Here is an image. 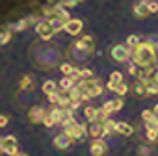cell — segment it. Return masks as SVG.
<instances>
[{"label":"cell","mask_w":158,"mask_h":156,"mask_svg":"<svg viewBox=\"0 0 158 156\" xmlns=\"http://www.w3.org/2000/svg\"><path fill=\"white\" fill-rule=\"evenodd\" d=\"M156 47H158V41L141 39L134 48H130V61H134L138 67H154L158 63Z\"/></svg>","instance_id":"cell-1"},{"label":"cell","mask_w":158,"mask_h":156,"mask_svg":"<svg viewBox=\"0 0 158 156\" xmlns=\"http://www.w3.org/2000/svg\"><path fill=\"white\" fill-rule=\"evenodd\" d=\"M61 126H63V132L71 138L73 143H80V141H84L86 136H88V126H86V125H80V123H76L74 117H71V119H69L67 123H63Z\"/></svg>","instance_id":"cell-2"},{"label":"cell","mask_w":158,"mask_h":156,"mask_svg":"<svg viewBox=\"0 0 158 156\" xmlns=\"http://www.w3.org/2000/svg\"><path fill=\"white\" fill-rule=\"evenodd\" d=\"M76 84L80 86V89H82L86 101H91V99L102 95V82H101V78L91 76V78H86V80H78Z\"/></svg>","instance_id":"cell-3"},{"label":"cell","mask_w":158,"mask_h":156,"mask_svg":"<svg viewBox=\"0 0 158 156\" xmlns=\"http://www.w3.org/2000/svg\"><path fill=\"white\" fill-rule=\"evenodd\" d=\"M93 50H95V39L91 35H84L80 39H76L74 45H73V52H74V58L76 60L88 58Z\"/></svg>","instance_id":"cell-4"},{"label":"cell","mask_w":158,"mask_h":156,"mask_svg":"<svg viewBox=\"0 0 158 156\" xmlns=\"http://www.w3.org/2000/svg\"><path fill=\"white\" fill-rule=\"evenodd\" d=\"M35 34L43 39V41H50L54 35H56V32H54V28H52V24H50V21L48 19H39L37 23H35Z\"/></svg>","instance_id":"cell-5"},{"label":"cell","mask_w":158,"mask_h":156,"mask_svg":"<svg viewBox=\"0 0 158 156\" xmlns=\"http://www.w3.org/2000/svg\"><path fill=\"white\" fill-rule=\"evenodd\" d=\"M110 54H112V60L117 63H127L130 60V48L127 45H114L110 48Z\"/></svg>","instance_id":"cell-6"},{"label":"cell","mask_w":158,"mask_h":156,"mask_svg":"<svg viewBox=\"0 0 158 156\" xmlns=\"http://www.w3.org/2000/svg\"><path fill=\"white\" fill-rule=\"evenodd\" d=\"M0 152L8 156H13L17 152V138L15 136H4L0 138Z\"/></svg>","instance_id":"cell-7"},{"label":"cell","mask_w":158,"mask_h":156,"mask_svg":"<svg viewBox=\"0 0 158 156\" xmlns=\"http://www.w3.org/2000/svg\"><path fill=\"white\" fill-rule=\"evenodd\" d=\"M89 154L91 156H106L108 154V143L104 141V138H95L89 143Z\"/></svg>","instance_id":"cell-8"},{"label":"cell","mask_w":158,"mask_h":156,"mask_svg":"<svg viewBox=\"0 0 158 156\" xmlns=\"http://www.w3.org/2000/svg\"><path fill=\"white\" fill-rule=\"evenodd\" d=\"M82 30H84V23H82V19H69L67 23H65V26H63V32L65 34H69V35H78V34H82Z\"/></svg>","instance_id":"cell-9"},{"label":"cell","mask_w":158,"mask_h":156,"mask_svg":"<svg viewBox=\"0 0 158 156\" xmlns=\"http://www.w3.org/2000/svg\"><path fill=\"white\" fill-rule=\"evenodd\" d=\"M71 138L65 134V132H61V134H58L54 139H52V145H54V149H58V150H65V149H69L71 147Z\"/></svg>","instance_id":"cell-10"},{"label":"cell","mask_w":158,"mask_h":156,"mask_svg":"<svg viewBox=\"0 0 158 156\" xmlns=\"http://www.w3.org/2000/svg\"><path fill=\"white\" fill-rule=\"evenodd\" d=\"M45 112H47V110H45L43 106H34V108H30V112H28V119H30V123H34V125H41Z\"/></svg>","instance_id":"cell-11"},{"label":"cell","mask_w":158,"mask_h":156,"mask_svg":"<svg viewBox=\"0 0 158 156\" xmlns=\"http://www.w3.org/2000/svg\"><path fill=\"white\" fill-rule=\"evenodd\" d=\"M132 13H134L136 19H145V17H149L151 13H149V10H147V0H139V2H136L134 8H132Z\"/></svg>","instance_id":"cell-12"},{"label":"cell","mask_w":158,"mask_h":156,"mask_svg":"<svg viewBox=\"0 0 158 156\" xmlns=\"http://www.w3.org/2000/svg\"><path fill=\"white\" fill-rule=\"evenodd\" d=\"M123 108V99L119 97V99H114V101H106L104 104H102V110L104 112H108V113H115V112H119Z\"/></svg>","instance_id":"cell-13"},{"label":"cell","mask_w":158,"mask_h":156,"mask_svg":"<svg viewBox=\"0 0 158 156\" xmlns=\"http://www.w3.org/2000/svg\"><path fill=\"white\" fill-rule=\"evenodd\" d=\"M143 84H145V93H147V95H156V93H158V80H156L154 76L147 78Z\"/></svg>","instance_id":"cell-14"},{"label":"cell","mask_w":158,"mask_h":156,"mask_svg":"<svg viewBox=\"0 0 158 156\" xmlns=\"http://www.w3.org/2000/svg\"><path fill=\"white\" fill-rule=\"evenodd\" d=\"M115 132H119L121 136H132L134 134V128L128 125V123H125V121H119V123H115Z\"/></svg>","instance_id":"cell-15"},{"label":"cell","mask_w":158,"mask_h":156,"mask_svg":"<svg viewBox=\"0 0 158 156\" xmlns=\"http://www.w3.org/2000/svg\"><path fill=\"white\" fill-rule=\"evenodd\" d=\"M30 24H32V23H30V17H26V19H21V21H17L15 24H11L10 30H11V32H23V30H26Z\"/></svg>","instance_id":"cell-16"},{"label":"cell","mask_w":158,"mask_h":156,"mask_svg":"<svg viewBox=\"0 0 158 156\" xmlns=\"http://www.w3.org/2000/svg\"><path fill=\"white\" fill-rule=\"evenodd\" d=\"M115 132V121H112L110 117L102 123V136L101 138H106V136H110V134H114Z\"/></svg>","instance_id":"cell-17"},{"label":"cell","mask_w":158,"mask_h":156,"mask_svg":"<svg viewBox=\"0 0 158 156\" xmlns=\"http://www.w3.org/2000/svg\"><path fill=\"white\" fill-rule=\"evenodd\" d=\"M88 134L93 136V138H101L102 136V123H89Z\"/></svg>","instance_id":"cell-18"},{"label":"cell","mask_w":158,"mask_h":156,"mask_svg":"<svg viewBox=\"0 0 158 156\" xmlns=\"http://www.w3.org/2000/svg\"><path fill=\"white\" fill-rule=\"evenodd\" d=\"M19 88H21L23 91H30V89H34V88H35V84H34V78H32V76H23V78H21V84H19Z\"/></svg>","instance_id":"cell-19"},{"label":"cell","mask_w":158,"mask_h":156,"mask_svg":"<svg viewBox=\"0 0 158 156\" xmlns=\"http://www.w3.org/2000/svg\"><path fill=\"white\" fill-rule=\"evenodd\" d=\"M74 84H76V82L73 80V78H71V76H63V78H61V80L58 82V88H60L61 91H69V89H71V88H73Z\"/></svg>","instance_id":"cell-20"},{"label":"cell","mask_w":158,"mask_h":156,"mask_svg":"<svg viewBox=\"0 0 158 156\" xmlns=\"http://www.w3.org/2000/svg\"><path fill=\"white\" fill-rule=\"evenodd\" d=\"M60 88H58V84L54 82V80H47V82H43V86H41V91L45 93V95H50V93H54V91H58Z\"/></svg>","instance_id":"cell-21"},{"label":"cell","mask_w":158,"mask_h":156,"mask_svg":"<svg viewBox=\"0 0 158 156\" xmlns=\"http://www.w3.org/2000/svg\"><path fill=\"white\" fill-rule=\"evenodd\" d=\"M48 21H50V24H52V28H54L56 34H58V32H63V26H65V23H67V21L58 19V17H52V19H48Z\"/></svg>","instance_id":"cell-22"},{"label":"cell","mask_w":158,"mask_h":156,"mask_svg":"<svg viewBox=\"0 0 158 156\" xmlns=\"http://www.w3.org/2000/svg\"><path fill=\"white\" fill-rule=\"evenodd\" d=\"M132 91H134V95H136V97H145V95H147V93H145V84H143L141 80L134 82V86H132Z\"/></svg>","instance_id":"cell-23"},{"label":"cell","mask_w":158,"mask_h":156,"mask_svg":"<svg viewBox=\"0 0 158 156\" xmlns=\"http://www.w3.org/2000/svg\"><path fill=\"white\" fill-rule=\"evenodd\" d=\"M95 115H97V108H93V106L84 108V117H86L88 123H95Z\"/></svg>","instance_id":"cell-24"},{"label":"cell","mask_w":158,"mask_h":156,"mask_svg":"<svg viewBox=\"0 0 158 156\" xmlns=\"http://www.w3.org/2000/svg\"><path fill=\"white\" fill-rule=\"evenodd\" d=\"M128 89H130V88H128V84H125V82H119V84L115 86V91H114V93H115L117 97H125V95L128 93Z\"/></svg>","instance_id":"cell-25"},{"label":"cell","mask_w":158,"mask_h":156,"mask_svg":"<svg viewBox=\"0 0 158 156\" xmlns=\"http://www.w3.org/2000/svg\"><path fill=\"white\" fill-rule=\"evenodd\" d=\"M95 76L91 69H84V67H78V80H86V78Z\"/></svg>","instance_id":"cell-26"},{"label":"cell","mask_w":158,"mask_h":156,"mask_svg":"<svg viewBox=\"0 0 158 156\" xmlns=\"http://www.w3.org/2000/svg\"><path fill=\"white\" fill-rule=\"evenodd\" d=\"M10 41H11V30L6 28V30L0 32V45H8Z\"/></svg>","instance_id":"cell-27"},{"label":"cell","mask_w":158,"mask_h":156,"mask_svg":"<svg viewBox=\"0 0 158 156\" xmlns=\"http://www.w3.org/2000/svg\"><path fill=\"white\" fill-rule=\"evenodd\" d=\"M41 123H43L47 128H52V126L56 125V123H54V119H52V113H50V110H47V112H45V115H43V121H41Z\"/></svg>","instance_id":"cell-28"},{"label":"cell","mask_w":158,"mask_h":156,"mask_svg":"<svg viewBox=\"0 0 158 156\" xmlns=\"http://www.w3.org/2000/svg\"><path fill=\"white\" fill-rule=\"evenodd\" d=\"M60 71H61V74H63V76H71V72L74 71V65L65 61V63H61V65H60Z\"/></svg>","instance_id":"cell-29"},{"label":"cell","mask_w":158,"mask_h":156,"mask_svg":"<svg viewBox=\"0 0 158 156\" xmlns=\"http://www.w3.org/2000/svg\"><path fill=\"white\" fill-rule=\"evenodd\" d=\"M110 117V113L108 112H104L102 108H97V115H95V123H104L106 119Z\"/></svg>","instance_id":"cell-30"},{"label":"cell","mask_w":158,"mask_h":156,"mask_svg":"<svg viewBox=\"0 0 158 156\" xmlns=\"http://www.w3.org/2000/svg\"><path fill=\"white\" fill-rule=\"evenodd\" d=\"M139 41H141V37H139V35H134V34H132V35H128V37H127V43H125V45H127L128 48H134V47H136V45H138Z\"/></svg>","instance_id":"cell-31"},{"label":"cell","mask_w":158,"mask_h":156,"mask_svg":"<svg viewBox=\"0 0 158 156\" xmlns=\"http://www.w3.org/2000/svg\"><path fill=\"white\" fill-rule=\"evenodd\" d=\"M145 130H156L158 132V119L156 117H151L145 121Z\"/></svg>","instance_id":"cell-32"},{"label":"cell","mask_w":158,"mask_h":156,"mask_svg":"<svg viewBox=\"0 0 158 156\" xmlns=\"http://www.w3.org/2000/svg\"><path fill=\"white\" fill-rule=\"evenodd\" d=\"M147 10L149 13H158V0H147Z\"/></svg>","instance_id":"cell-33"},{"label":"cell","mask_w":158,"mask_h":156,"mask_svg":"<svg viewBox=\"0 0 158 156\" xmlns=\"http://www.w3.org/2000/svg\"><path fill=\"white\" fill-rule=\"evenodd\" d=\"M110 82H114V84H119V82H123V74H121L119 71H114V72L110 74Z\"/></svg>","instance_id":"cell-34"},{"label":"cell","mask_w":158,"mask_h":156,"mask_svg":"<svg viewBox=\"0 0 158 156\" xmlns=\"http://www.w3.org/2000/svg\"><path fill=\"white\" fill-rule=\"evenodd\" d=\"M145 138H147L149 141H156V139H158V132H156V130H145Z\"/></svg>","instance_id":"cell-35"},{"label":"cell","mask_w":158,"mask_h":156,"mask_svg":"<svg viewBox=\"0 0 158 156\" xmlns=\"http://www.w3.org/2000/svg\"><path fill=\"white\" fill-rule=\"evenodd\" d=\"M138 69H139V67H138V65H136L134 61H130V63H128V69H127V71H128V74H130V76H136V74H138Z\"/></svg>","instance_id":"cell-36"},{"label":"cell","mask_w":158,"mask_h":156,"mask_svg":"<svg viewBox=\"0 0 158 156\" xmlns=\"http://www.w3.org/2000/svg\"><path fill=\"white\" fill-rule=\"evenodd\" d=\"M151 117H154V112H152V110H143V112H141V119H143V121H147V119H151Z\"/></svg>","instance_id":"cell-37"},{"label":"cell","mask_w":158,"mask_h":156,"mask_svg":"<svg viewBox=\"0 0 158 156\" xmlns=\"http://www.w3.org/2000/svg\"><path fill=\"white\" fill-rule=\"evenodd\" d=\"M10 123V117L8 115H0V128H6Z\"/></svg>","instance_id":"cell-38"},{"label":"cell","mask_w":158,"mask_h":156,"mask_svg":"<svg viewBox=\"0 0 158 156\" xmlns=\"http://www.w3.org/2000/svg\"><path fill=\"white\" fill-rule=\"evenodd\" d=\"M141 156H149V152H151V149L149 147H139V150H138Z\"/></svg>","instance_id":"cell-39"},{"label":"cell","mask_w":158,"mask_h":156,"mask_svg":"<svg viewBox=\"0 0 158 156\" xmlns=\"http://www.w3.org/2000/svg\"><path fill=\"white\" fill-rule=\"evenodd\" d=\"M115 86H117V84H114V82H110V80H108V84H106V88H108L110 91H115Z\"/></svg>","instance_id":"cell-40"},{"label":"cell","mask_w":158,"mask_h":156,"mask_svg":"<svg viewBox=\"0 0 158 156\" xmlns=\"http://www.w3.org/2000/svg\"><path fill=\"white\" fill-rule=\"evenodd\" d=\"M152 112H154V117H156V119H158V104H156V106H154V108H152Z\"/></svg>","instance_id":"cell-41"},{"label":"cell","mask_w":158,"mask_h":156,"mask_svg":"<svg viewBox=\"0 0 158 156\" xmlns=\"http://www.w3.org/2000/svg\"><path fill=\"white\" fill-rule=\"evenodd\" d=\"M13 156H28V154H26V152H19V150H17V152H15Z\"/></svg>","instance_id":"cell-42"},{"label":"cell","mask_w":158,"mask_h":156,"mask_svg":"<svg viewBox=\"0 0 158 156\" xmlns=\"http://www.w3.org/2000/svg\"><path fill=\"white\" fill-rule=\"evenodd\" d=\"M76 2H78V4H80V2H84V0H76Z\"/></svg>","instance_id":"cell-43"},{"label":"cell","mask_w":158,"mask_h":156,"mask_svg":"<svg viewBox=\"0 0 158 156\" xmlns=\"http://www.w3.org/2000/svg\"><path fill=\"white\" fill-rule=\"evenodd\" d=\"M156 52H158V47H156Z\"/></svg>","instance_id":"cell-44"}]
</instances>
